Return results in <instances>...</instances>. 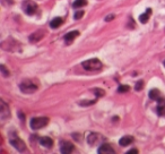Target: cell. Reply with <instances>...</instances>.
<instances>
[{
    "label": "cell",
    "mask_w": 165,
    "mask_h": 154,
    "mask_svg": "<svg viewBox=\"0 0 165 154\" xmlns=\"http://www.w3.org/2000/svg\"><path fill=\"white\" fill-rule=\"evenodd\" d=\"M160 98H162L161 91H160V90H157V88H153V90H150V91H149V99H150V100L157 101Z\"/></svg>",
    "instance_id": "5bb4252c"
},
{
    "label": "cell",
    "mask_w": 165,
    "mask_h": 154,
    "mask_svg": "<svg viewBox=\"0 0 165 154\" xmlns=\"http://www.w3.org/2000/svg\"><path fill=\"white\" fill-rule=\"evenodd\" d=\"M9 116H10V112H9L8 106L4 101H1V103H0V118L6 119L8 118Z\"/></svg>",
    "instance_id": "9c48e42d"
},
{
    "label": "cell",
    "mask_w": 165,
    "mask_h": 154,
    "mask_svg": "<svg viewBox=\"0 0 165 154\" xmlns=\"http://www.w3.org/2000/svg\"><path fill=\"white\" fill-rule=\"evenodd\" d=\"M74 149H75V146H74L71 143L69 142H61L60 143V152L64 154H69L71 153L74 151Z\"/></svg>",
    "instance_id": "8992f818"
},
{
    "label": "cell",
    "mask_w": 165,
    "mask_h": 154,
    "mask_svg": "<svg viewBox=\"0 0 165 154\" xmlns=\"http://www.w3.org/2000/svg\"><path fill=\"white\" fill-rule=\"evenodd\" d=\"M62 23H64V20H62L61 17H56V18H53V20L50 22V27L58 28L62 25Z\"/></svg>",
    "instance_id": "9a60e30c"
},
{
    "label": "cell",
    "mask_w": 165,
    "mask_h": 154,
    "mask_svg": "<svg viewBox=\"0 0 165 154\" xmlns=\"http://www.w3.org/2000/svg\"><path fill=\"white\" fill-rule=\"evenodd\" d=\"M81 67L84 68L85 70L88 71H95L100 70L102 68V63L96 58H93V59L86 60L84 63H81Z\"/></svg>",
    "instance_id": "6da1fadb"
},
{
    "label": "cell",
    "mask_w": 165,
    "mask_h": 154,
    "mask_svg": "<svg viewBox=\"0 0 165 154\" xmlns=\"http://www.w3.org/2000/svg\"><path fill=\"white\" fill-rule=\"evenodd\" d=\"M9 142H10V144H12L17 151H19V152H25V151H26V144H25V142L23 139L18 138V137H15V138L10 139Z\"/></svg>",
    "instance_id": "5b68a950"
},
{
    "label": "cell",
    "mask_w": 165,
    "mask_h": 154,
    "mask_svg": "<svg viewBox=\"0 0 165 154\" xmlns=\"http://www.w3.org/2000/svg\"><path fill=\"white\" fill-rule=\"evenodd\" d=\"M132 142H133V137L130 136V135H128V136H123V137L119 141V144H120L121 146H128V145H130Z\"/></svg>",
    "instance_id": "4fadbf2b"
},
{
    "label": "cell",
    "mask_w": 165,
    "mask_h": 154,
    "mask_svg": "<svg viewBox=\"0 0 165 154\" xmlns=\"http://www.w3.org/2000/svg\"><path fill=\"white\" fill-rule=\"evenodd\" d=\"M0 70H1V74H2L4 77H8L9 76V70L6 69V67H5L4 65H1V66H0Z\"/></svg>",
    "instance_id": "44dd1931"
},
{
    "label": "cell",
    "mask_w": 165,
    "mask_h": 154,
    "mask_svg": "<svg viewBox=\"0 0 165 154\" xmlns=\"http://www.w3.org/2000/svg\"><path fill=\"white\" fill-rule=\"evenodd\" d=\"M83 16H84V12H83V10H78V12L75 13L74 18H75V20H81Z\"/></svg>",
    "instance_id": "603a6c76"
},
{
    "label": "cell",
    "mask_w": 165,
    "mask_h": 154,
    "mask_svg": "<svg viewBox=\"0 0 165 154\" xmlns=\"http://www.w3.org/2000/svg\"><path fill=\"white\" fill-rule=\"evenodd\" d=\"M129 90H130V87L128 85H120L118 87V92L119 93H125V92H128Z\"/></svg>",
    "instance_id": "ac0fdd59"
},
{
    "label": "cell",
    "mask_w": 165,
    "mask_h": 154,
    "mask_svg": "<svg viewBox=\"0 0 165 154\" xmlns=\"http://www.w3.org/2000/svg\"><path fill=\"white\" fill-rule=\"evenodd\" d=\"M94 103H95V100L88 101V102H84V101H83V102H81L79 104H81V106H89V104H94Z\"/></svg>",
    "instance_id": "d4e9b609"
},
{
    "label": "cell",
    "mask_w": 165,
    "mask_h": 154,
    "mask_svg": "<svg viewBox=\"0 0 165 154\" xmlns=\"http://www.w3.org/2000/svg\"><path fill=\"white\" fill-rule=\"evenodd\" d=\"M143 87H144V81H138L136 85H135V90L136 91H141Z\"/></svg>",
    "instance_id": "ffe728a7"
},
{
    "label": "cell",
    "mask_w": 165,
    "mask_h": 154,
    "mask_svg": "<svg viewBox=\"0 0 165 154\" xmlns=\"http://www.w3.org/2000/svg\"><path fill=\"white\" fill-rule=\"evenodd\" d=\"M150 15H152V9L150 8H148L147 10H146V13H144V14H141L140 16H139V20H140L141 23H147L149 20V17H150Z\"/></svg>",
    "instance_id": "2e32d148"
},
{
    "label": "cell",
    "mask_w": 165,
    "mask_h": 154,
    "mask_svg": "<svg viewBox=\"0 0 165 154\" xmlns=\"http://www.w3.org/2000/svg\"><path fill=\"white\" fill-rule=\"evenodd\" d=\"M103 139H102V136L101 135L96 134V133H92V134L88 136V138H87V142H88L89 145H92V146H94V145H97L100 142H102Z\"/></svg>",
    "instance_id": "52a82bcc"
},
{
    "label": "cell",
    "mask_w": 165,
    "mask_h": 154,
    "mask_svg": "<svg viewBox=\"0 0 165 154\" xmlns=\"http://www.w3.org/2000/svg\"><path fill=\"white\" fill-rule=\"evenodd\" d=\"M19 88L20 91L24 92V93H34L35 91H37L39 86L35 83L31 82V81H25L23 83H20Z\"/></svg>",
    "instance_id": "3957f363"
},
{
    "label": "cell",
    "mask_w": 165,
    "mask_h": 154,
    "mask_svg": "<svg viewBox=\"0 0 165 154\" xmlns=\"http://www.w3.org/2000/svg\"><path fill=\"white\" fill-rule=\"evenodd\" d=\"M127 153L128 154H137L138 153V150H136V149H133V150H130V151H128V152H127Z\"/></svg>",
    "instance_id": "4316f807"
},
{
    "label": "cell",
    "mask_w": 165,
    "mask_h": 154,
    "mask_svg": "<svg viewBox=\"0 0 165 154\" xmlns=\"http://www.w3.org/2000/svg\"><path fill=\"white\" fill-rule=\"evenodd\" d=\"M164 66H165V60H164Z\"/></svg>",
    "instance_id": "f1b7e54d"
},
{
    "label": "cell",
    "mask_w": 165,
    "mask_h": 154,
    "mask_svg": "<svg viewBox=\"0 0 165 154\" xmlns=\"http://www.w3.org/2000/svg\"><path fill=\"white\" fill-rule=\"evenodd\" d=\"M157 102H158V107H165V98H160Z\"/></svg>",
    "instance_id": "cb8c5ba5"
},
{
    "label": "cell",
    "mask_w": 165,
    "mask_h": 154,
    "mask_svg": "<svg viewBox=\"0 0 165 154\" xmlns=\"http://www.w3.org/2000/svg\"><path fill=\"white\" fill-rule=\"evenodd\" d=\"M157 115L161 117H165V107H158L157 106Z\"/></svg>",
    "instance_id": "7402d4cb"
},
{
    "label": "cell",
    "mask_w": 165,
    "mask_h": 154,
    "mask_svg": "<svg viewBox=\"0 0 165 154\" xmlns=\"http://www.w3.org/2000/svg\"><path fill=\"white\" fill-rule=\"evenodd\" d=\"M18 116H19V117H20V119H22V120H23V121H24V115H23V113H22V112H18Z\"/></svg>",
    "instance_id": "83f0119b"
},
{
    "label": "cell",
    "mask_w": 165,
    "mask_h": 154,
    "mask_svg": "<svg viewBox=\"0 0 165 154\" xmlns=\"http://www.w3.org/2000/svg\"><path fill=\"white\" fill-rule=\"evenodd\" d=\"M97 152L100 154H114L115 153L114 150L112 149V146L109 145V144H103V145H101L100 149L97 150Z\"/></svg>",
    "instance_id": "30bf717a"
},
{
    "label": "cell",
    "mask_w": 165,
    "mask_h": 154,
    "mask_svg": "<svg viewBox=\"0 0 165 154\" xmlns=\"http://www.w3.org/2000/svg\"><path fill=\"white\" fill-rule=\"evenodd\" d=\"M49 124V118L48 117H36V118H33L29 123V126L32 129L37 131L40 128H43Z\"/></svg>",
    "instance_id": "7a4b0ae2"
},
{
    "label": "cell",
    "mask_w": 165,
    "mask_h": 154,
    "mask_svg": "<svg viewBox=\"0 0 165 154\" xmlns=\"http://www.w3.org/2000/svg\"><path fill=\"white\" fill-rule=\"evenodd\" d=\"M37 5L35 2H33L31 0H25L23 2V10L25 12V14L28 16H32L34 13L36 12Z\"/></svg>",
    "instance_id": "277c9868"
},
{
    "label": "cell",
    "mask_w": 165,
    "mask_h": 154,
    "mask_svg": "<svg viewBox=\"0 0 165 154\" xmlns=\"http://www.w3.org/2000/svg\"><path fill=\"white\" fill-rule=\"evenodd\" d=\"M87 5V0H75L73 4L74 8H81Z\"/></svg>",
    "instance_id": "e0dca14e"
},
{
    "label": "cell",
    "mask_w": 165,
    "mask_h": 154,
    "mask_svg": "<svg viewBox=\"0 0 165 154\" xmlns=\"http://www.w3.org/2000/svg\"><path fill=\"white\" fill-rule=\"evenodd\" d=\"M40 144L45 149H51L53 145V141L50 137H42L40 139Z\"/></svg>",
    "instance_id": "7c38bea8"
},
{
    "label": "cell",
    "mask_w": 165,
    "mask_h": 154,
    "mask_svg": "<svg viewBox=\"0 0 165 154\" xmlns=\"http://www.w3.org/2000/svg\"><path fill=\"white\" fill-rule=\"evenodd\" d=\"M93 92H94V93H96L97 98H102V96H104V94H105V92L103 91V90H101V88H94Z\"/></svg>",
    "instance_id": "d6986e66"
},
{
    "label": "cell",
    "mask_w": 165,
    "mask_h": 154,
    "mask_svg": "<svg viewBox=\"0 0 165 154\" xmlns=\"http://www.w3.org/2000/svg\"><path fill=\"white\" fill-rule=\"evenodd\" d=\"M44 35H45V32L43 31V30H39V31H36L35 33H33V34L29 35V41H31L32 43H34V42H39L40 40L43 39V36Z\"/></svg>",
    "instance_id": "ba28073f"
},
{
    "label": "cell",
    "mask_w": 165,
    "mask_h": 154,
    "mask_svg": "<svg viewBox=\"0 0 165 154\" xmlns=\"http://www.w3.org/2000/svg\"><path fill=\"white\" fill-rule=\"evenodd\" d=\"M112 20H114V15H110L105 17V22H111Z\"/></svg>",
    "instance_id": "484cf974"
},
{
    "label": "cell",
    "mask_w": 165,
    "mask_h": 154,
    "mask_svg": "<svg viewBox=\"0 0 165 154\" xmlns=\"http://www.w3.org/2000/svg\"><path fill=\"white\" fill-rule=\"evenodd\" d=\"M78 35H79V32H78V31L69 32V33H67V34L64 35V40L66 41V43H67V44H70L71 42H74V40L76 39Z\"/></svg>",
    "instance_id": "8fae6325"
}]
</instances>
